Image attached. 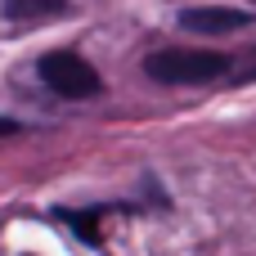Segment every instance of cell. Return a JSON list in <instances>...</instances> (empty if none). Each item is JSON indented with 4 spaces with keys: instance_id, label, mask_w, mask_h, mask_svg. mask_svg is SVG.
<instances>
[{
    "instance_id": "52a82bcc",
    "label": "cell",
    "mask_w": 256,
    "mask_h": 256,
    "mask_svg": "<svg viewBox=\"0 0 256 256\" xmlns=\"http://www.w3.org/2000/svg\"><path fill=\"white\" fill-rule=\"evenodd\" d=\"M4 135H18V122H14V117H0V140H4Z\"/></svg>"
},
{
    "instance_id": "6da1fadb",
    "label": "cell",
    "mask_w": 256,
    "mask_h": 256,
    "mask_svg": "<svg viewBox=\"0 0 256 256\" xmlns=\"http://www.w3.org/2000/svg\"><path fill=\"white\" fill-rule=\"evenodd\" d=\"M234 63L216 50H184V45H171V50H158L144 58V76L158 81V86H207V81H220Z\"/></svg>"
},
{
    "instance_id": "8992f818",
    "label": "cell",
    "mask_w": 256,
    "mask_h": 256,
    "mask_svg": "<svg viewBox=\"0 0 256 256\" xmlns=\"http://www.w3.org/2000/svg\"><path fill=\"white\" fill-rule=\"evenodd\" d=\"M238 86H248V81H256V45L248 50V58H243V68H238V76H234Z\"/></svg>"
},
{
    "instance_id": "7a4b0ae2",
    "label": "cell",
    "mask_w": 256,
    "mask_h": 256,
    "mask_svg": "<svg viewBox=\"0 0 256 256\" xmlns=\"http://www.w3.org/2000/svg\"><path fill=\"white\" fill-rule=\"evenodd\" d=\"M36 76H40L58 99H90V94L104 90L99 72H94L81 54H72V50H54V54H45V58L36 63Z\"/></svg>"
},
{
    "instance_id": "277c9868",
    "label": "cell",
    "mask_w": 256,
    "mask_h": 256,
    "mask_svg": "<svg viewBox=\"0 0 256 256\" xmlns=\"http://www.w3.org/2000/svg\"><path fill=\"white\" fill-rule=\"evenodd\" d=\"M9 22H45V18H63L68 0H0Z\"/></svg>"
},
{
    "instance_id": "5b68a950",
    "label": "cell",
    "mask_w": 256,
    "mask_h": 256,
    "mask_svg": "<svg viewBox=\"0 0 256 256\" xmlns=\"http://www.w3.org/2000/svg\"><path fill=\"white\" fill-rule=\"evenodd\" d=\"M104 216H108V207H90V212H68V207H58V220L72 225V234L86 238L90 248H99V220H104Z\"/></svg>"
},
{
    "instance_id": "3957f363",
    "label": "cell",
    "mask_w": 256,
    "mask_h": 256,
    "mask_svg": "<svg viewBox=\"0 0 256 256\" xmlns=\"http://www.w3.org/2000/svg\"><path fill=\"white\" fill-rule=\"evenodd\" d=\"M180 27L194 36H220V32H243L252 27L248 9H230V4H198V9H180Z\"/></svg>"
}]
</instances>
